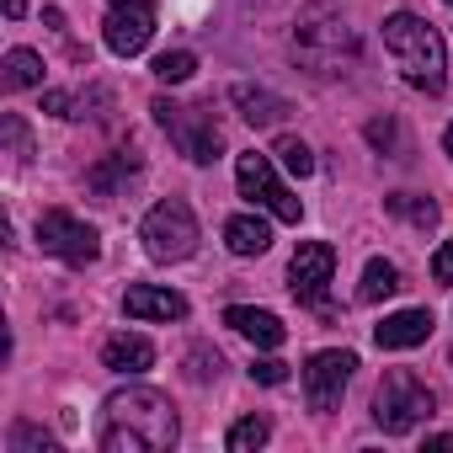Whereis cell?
<instances>
[{"mask_svg":"<svg viewBox=\"0 0 453 453\" xmlns=\"http://www.w3.org/2000/svg\"><path fill=\"white\" fill-rule=\"evenodd\" d=\"M448 363H453V352H448Z\"/></svg>","mask_w":453,"mask_h":453,"instance_id":"cell-32","label":"cell"},{"mask_svg":"<svg viewBox=\"0 0 453 453\" xmlns=\"http://www.w3.org/2000/svg\"><path fill=\"white\" fill-rule=\"evenodd\" d=\"M432 389H426V379H416L411 368H389L384 373V384H379V395H373V421L389 432V437H405L411 426H421L426 416H432Z\"/></svg>","mask_w":453,"mask_h":453,"instance_id":"cell-3","label":"cell"},{"mask_svg":"<svg viewBox=\"0 0 453 453\" xmlns=\"http://www.w3.org/2000/svg\"><path fill=\"white\" fill-rule=\"evenodd\" d=\"M235 181H241V197L262 203L273 219H283V224H299V219H304L299 197L278 181V171H273V160H267V155H257V150L235 155Z\"/></svg>","mask_w":453,"mask_h":453,"instance_id":"cell-6","label":"cell"},{"mask_svg":"<svg viewBox=\"0 0 453 453\" xmlns=\"http://www.w3.org/2000/svg\"><path fill=\"white\" fill-rule=\"evenodd\" d=\"M368 144H395V123H368Z\"/></svg>","mask_w":453,"mask_h":453,"instance_id":"cell-29","label":"cell"},{"mask_svg":"<svg viewBox=\"0 0 453 453\" xmlns=\"http://www.w3.org/2000/svg\"><path fill=\"white\" fill-rule=\"evenodd\" d=\"M6 17L17 22V17H27V0H6Z\"/></svg>","mask_w":453,"mask_h":453,"instance_id":"cell-30","label":"cell"},{"mask_svg":"<svg viewBox=\"0 0 453 453\" xmlns=\"http://www.w3.org/2000/svg\"><path fill=\"white\" fill-rule=\"evenodd\" d=\"M230 102L241 107V118L246 123H257V128H273V123H283L294 107L283 102V96H273V91H262V86H235L230 91Z\"/></svg>","mask_w":453,"mask_h":453,"instance_id":"cell-14","label":"cell"},{"mask_svg":"<svg viewBox=\"0 0 453 453\" xmlns=\"http://www.w3.org/2000/svg\"><path fill=\"white\" fill-rule=\"evenodd\" d=\"M192 70H197V59H192L187 49H165V54L155 59V81H165V86H181V81H192Z\"/></svg>","mask_w":453,"mask_h":453,"instance_id":"cell-22","label":"cell"},{"mask_svg":"<svg viewBox=\"0 0 453 453\" xmlns=\"http://www.w3.org/2000/svg\"><path fill=\"white\" fill-rule=\"evenodd\" d=\"M224 246H230L235 257H262V251L273 246L267 219H257V213H241V219H230V224H224Z\"/></svg>","mask_w":453,"mask_h":453,"instance_id":"cell-16","label":"cell"},{"mask_svg":"<svg viewBox=\"0 0 453 453\" xmlns=\"http://www.w3.org/2000/svg\"><path fill=\"white\" fill-rule=\"evenodd\" d=\"M219 368H224V357H219V352H208V347H192V352H187V379H192V384L219 379Z\"/></svg>","mask_w":453,"mask_h":453,"instance_id":"cell-24","label":"cell"},{"mask_svg":"<svg viewBox=\"0 0 453 453\" xmlns=\"http://www.w3.org/2000/svg\"><path fill=\"white\" fill-rule=\"evenodd\" d=\"M6 139H12L17 155H27V128H22V118H6Z\"/></svg>","mask_w":453,"mask_h":453,"instance_id":"cell-28","label":"cell"},{"mask_svg":"<svg viewBox=\"0 0 453 453\" xmlns=\"http://www.w3.org/2000/svg\"><path fill=\"white\" fill-rule=\"evenodd\" d=\"M139 241H144V251L155 262H187L197 251V219H192V208L181 197H165V203H155L144 213Z\"/></svg>","mask_w":453,"mask_h":453,"instance_id":"cell-4","label":"cell"},{"mask_svg":"<svg viewBox=\"0 0 453 453\" xmlns=\"http://www.w3.org/2000/svg\"><path fill=\"white\" fill-rule=\"evenodd\" d=\"M38 246H43L49 257H59V262H70V267H91V262L102 257L96 230H91V224H81L75 213H65V208L38 213Z\"/></svg>","mask_w":453,"mask_h":453,"instance_id":"cell-7","label":"cell"},{"mask_svg":"<svg viewBox=\"0 0 453 453\" xmlns=\"http://www.w3.org/2000/svg\"><path fill=\"white\" fill-rule=\"evenodd\" d=\"M352 368H357L352 352H315L310 368H304V400H310V411H336Z\"/></svg>","mask_w":453,"mask_h":453,"instance_id":"cell-10","label":"cell"},{"mask_svg":"<svg viewBox=\"0 0 453 453\" xmlns=\"http://www.w3.org/2000/svg\"><path fill=\"white\" fill-rule=\"evenodd\" d=\"M251 379H257V384H288V363L262 357V363H251Z\"/></svg>","mask_w":453,"mask_h":453,"instance_id":"cell-25","label":"cell"},{"mask_svg":"<svg viewBox=\"0 0 453 453\" xmlns=\"http://www.w3.org/2000/svg\"><path fill=\"white\" fill-rule=\"evenodd\" d=\"M384 208H389V213H405L411 224H421V230H432V224H437V203H426V197H411V192H395V197H384Z\"/></svg>","mask_w":453,"mask_h":453,"instance_id":"cell-21","label":"cell"},{"mask_svg":"<svg viewBox=\"0 0 453 453\" xmlns=\"http://www.w3.org/2000/svg\"><path fill=\"white\" fill-rule=\"evenodd\" d=\"M0 70H6V91H27V86H43V54H33V49H12Z\"/></svg>","mask_w":453,"mask_h":453,"instance_id":"cell-18","label":"cell"},{"mask_svg":"<svg viewBox=\"0 0 453 453\" xmlns=\"http://www.w3.org/2000/svg\"><path fill=\"white\" fill-rule=\"evenodd\" d=\"M373 336H379V347H389V352L421 347V342L432 336V315H426V310H400V315H389Z\"/></svg>","mask_w":453,"mask_h":453,"instance_id":"cell-13","label":"cell"},{"mask_svg":"<svg viewBox=\"0 0 453 453\" xmlns=\"http://www.w3.org/2000/svg\"><path fill=\"white\" fill-rule=\"evenodd\" d=\"M12 448H17V453H22V448H49V432H38L33 421H17V426H12Z\"/></svg>","mask_w":453,"mask_h":453,"instance_id":"cell-26","label":"cell"},{"mask_svg":"<svg viewBox=\"0 0 453 453\" xmlns=\"http://www.w3.org/2000/svg\"><path fill=\"white\" fill-rule=\"evenodd\" d=\"M224 326H235L246 342H257V347H283L288 342V326L273 315V310H251V304H230V310H224Z\"/></svg>","mask_w":453,"mask_h":453,"instance_id":"cell-12","label":"cell"},{"mask_svg":"<svg viewBox=\"0 0 453 453\" xmlns=\"http://www.w3.org/2000/svg\"><path fill=\"white\" fill-rule=\"evenodd\" d=\"M150 33H155V0H112V12H107V49L112 54H123V59L144 54Z\"/></svg>","mask_w":453,"mask_h":453,"instance_id":"cell-9","label":"cell"},{"mask_svg":"<svg viewBox=\"0 0 453 453\" xmlns=\"http://www.w3.org/2000/svg\"><path fill=\"white\" fill-rule=\"evenodd\" d=\"M267 437H273V421H267V416H241L224 442H230V453H257Z\"/></svg>","mask_w":453,"mask_h":453,"instance_id":"cell-20","label":"cell"},{"mask_svg":"<svg viewBox=\"0 0 453 453\" xmlns=\"http://www.w3.org/2000/svg\"><path fill=\"white\" fill-rule=\"evenodd\" d=\"M442 150H448V155H453V123H448V134H442Z\"/></svg>","mask_w":453,"mask_h":453,"instance_id":"cell-31","label":"cell"},{"mask_svg":"<svg viewBox=\"0 0 453 453\" xmlns=\"http://www.w3.org/2000/svg\"><path fill=\"white\" fill-rule=\"evenodd\" d=\"M432 278H437V283H453V241L437 246V257H432Z\"/></svg>","mask_w":453,"mask_h":453,"instance_id":"cell-27","label":"cell"},{"mask_svg":"<svg viewBox=\"0 0 453 453\" xmlns=\"http://www.w3.org/2000/svg\"><path fill=\"white\" fill-rule=\"evenodd\" d=\"M150 112H155V123L176 139V150H181L192 165H213V160H219L224 139H219V123H213V112H208V107H176V102H165V96H160Z\"/></svg>","mask_w":453,"mask_h":453,"instance_id":"cell-5","label":"cell"},{"mask_svg":"<svg viewBox=\"0 0 453 453\" xmlns=\"http://www.w3.org/2000/svg\"><path fill=\"white\" fill-rule=\"evenodd\" d=\"M128 176H139V155H112V160H102V165H91V171H86V187H91V192H102V197H112Z\"/></svg>","mask_w":453,"mask_h":453,"instance_id":"cell-17","label":"cell"},{"mask_svg":"<svg viewBox=\"0 0 453 453\" xmlns=\"http://www.w3.org/2000/svg\"><path fill=\"white\" fill-rule=\"evenodd\" d=\"M123 310H128L134 320H181V315H187V299H181L176 288H155V283H134V288L123 294Z\"/></svg>","mask_w":453,"mask_h":453,"instance_id":"cell-11","label":"cell"},{"mask_svg":"<svg viewBox=\"0 0 453 453\" xmlns=\"http://www.w3.org/2000/svg\"><path fill=\"white\" fill-rule=\"evenodd\" d=\"M155 363V347H150V336H107V347H102V368H112V373H144Z\"/></svg>","mask_w":453,"mask_h":453,"instance_id":"cell-15","label":"cell"},{"mask_svg":"<svg viewBox=\"0 0 453 453\" xmlns=\"http://www.w3.org/2000/svg\"><path fill=\"white\" fill-rule=\"evenodd\" d=\"M448 6H453V0H448Z\"/></svg>","mask_w":453,"mask_h":453,"instance_id":"cell-33","label":"cell"},{"mask_svg":"<svg viewBox=\"0 0 453 453\" xmlns=\"http://www.w3.org/2000/svg\"><path fill=\"white\" fill-rule=\"evenodd\" d=\"M331 273H336V251L326 241H304L288 262V288L299 304H326V288H331Z\"/></svg>","mask_w":453,"mask_h":453,"instance_id":"cell-8","label":"cell"},{"mask_svg":"<svg viewBox=\"0 0 453 453\" xmlns=\"http://www.w3.org/2000/svg\"><path fill=\"white\" fill-rule=\"evenodd\" d=\"M384 49L395 54L400 75H405L416 91L437 96V91L448 86V43H442V33H437L432 22H421V17H411V12L384 17Z\"/></svg>","mask_w":453,"mask_h":453,"instance_id":"cell-2","label":"cell"},{"mask_svg":"<svg viewBox=\"0 0 453 453\" xmlns=\"http://www.w3.org/2000/svg\"><path fill=\"white\" fill-rule=\"evenodd\" d=\"M273 155H278V160H283V171H294V176H310V171H315L310 144H304V139H294V134H283V139L273 144Z\"/></svg>","mask_w":453,"mask_h":453,"instance_id":"cell-23","label":"cell"},{"mask_svg":"<svg viewBox=\"0 0 453 453\" xmlns=\"http://www.w3.org/2000/svg\"><path fill=\"white\" fill-rule=\"evenodd\" d=\"M395 288H400V273H395V262L373 257V262L363 267V288H357V299H363V304H379V299H389Z\"/></svg>","mask_w":453,"mask_h":453,"instance_id":"cell-19","label":"cell"},{"mask_svg":"<svg viewBox=\"0 0 453 453\" xmlns=\"http://www.w3.org/2000/svg\"><path fill=\"white\" fill-rule=\"evenodd\" d=\"M176 411L160 389H118L102 405V453H165L176 442Z\"/></svg>","mask_w":453,"mask_h":453,"instance_id":"cell-1","label":"cell"}]
</instances>
